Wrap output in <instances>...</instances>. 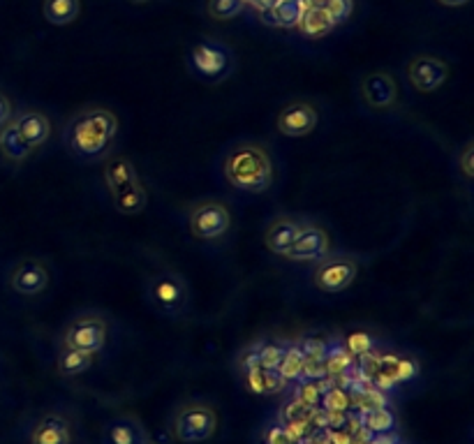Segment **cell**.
<instances>
[{"instance_id": "cell-1", "label": "cell", "mask_w": 474, "mask_h": 444, "mask_svg": "<svg viewBox=\"0 0 474 444\" xmlns=\"http://www.w3.org/2000/svg\"><path fill=\"white\" fill-rule=\"evenodd\" d=\"M118 116L107 107H86L67 121L63 142L70 155L82 163H100L109 158L118 139Z\"/></svg>"}, {"instance_id": "cell-2", "label": "cell", "mask_w": 474, "mask_h": 444, "mask_svg": "<svg viewBox=\"0 0 474 444\" xmlns=\"http://www.w3.org/2000/svg\"><path fill=\"white\" fill-rule=\"evenodd\" d=\"M222 176L234 190L262 194L271 190L276 181V169L264 146L255 142H241L234 143L224 155Z\"/></svg>"}, {"instance_id": "cell-3", "label": "cell", "mask_w": 474, "mask_h": 444, "mask_svg": "<svg viewBox=\"0 0 474 444\" xmlns=\"http://www.w3.org/2000/svg\"><path fill=\"white\" fill-rule=\"evenodd\" d=\"M188 70L194 79L204 84H222L234 74L236 56L230 44L206 37L193 44L188 52Z\"/></svg>"}, {"instance_id": "cell-4", "label": "cell", "mask_w": 474, "mask_h": 444, "mask_svg": "<svg viewBox=\"0 0 474 444\" xmlns=\"http://www.w3.org/2000/svg\"><path fill=\"white\" fill-rule=\"evenodd\" d=\"M146 299L158 315L169 320H183L190 308L188 281L179 271H158L148 278Z\"/></svg>"}, {"instance_id": "cell-5", "label": "cell", "mask_w": 474, "mask_h": 444, "mask_svg": "<svg viewBox=\"0 0 474 444\" xmlns=\"http://www.w3.org/2000/svg\"><path fill=\"white\" fill-rule=\"evenodd\" d=\"M218 430V412L202 399L185 400L172 417V435L183 444H199L211 439Z\"/></svg>"}, {"instance_id": "cell-6", "label": "cell", "mask_w": 474, "mask_h": 444, "mask_svg": "<svg viewBox=\"0 0 474 444\" xmlns=\"http://www.w3.org/2000/svg\"><path fill=\"white\" fill-rule=\"evenodd\" d=\"M109 338V324L100 312L86 311L79 312L77 317H72L67 322L65 331H63V345L65 348L82 350L95 357L97 352H103Z\"/></svg>"}, {"instance_id": "cell-7", "label": "cell", "mask_w": 474, "mask_h": 444, "mask_svg": "<svg viewBox=\"0 0 474 444\" xmlns=\"http://www.w3.org/2000/svg\"><path fill=\"white\" fill-rule=\"evenodd\" d=\"M190 234L204 243H215L224 239L232 230L230 209L218 200H202L188 213Z\"/></svg>"}, {"instance_id": "cell-8", "label": "cell", "mask_w": 474, "mask_h": 444, "mask_svg": "<svg viewBox=\"0 0 474 444\" xmlns=\"http://www.w3.org/2000/svg\"><path fill=\"white\" fill-rule=\"evenodd\" d=\"M359 276V261L354 255H327L312 271V285L324 294H341L350 290Z\"/></svg>"}, {"instance_id": "cell-9", "label": "cell", "mask_w": 474, "mask_h": 444, "mask_svg": "<svg viewBox=\"0 0 474 444\" xmlns=\"http://www.w3.org/2000/svg\"><path fill=\"white\" fill-rule=\"evenodd\" d=\"M408 82L417 93H435L449 79V65L438 56L419 54L408 63Z\"/></svg>"}, {"instance_id": "cell-10", "label": "cell", "mask_w": 474, "mask_h": 444, "mask_svg": "<svg viewBox=\"0 0 474 444\" xmlns=\"http://www.w3.org/2000/svg\"><path fill=\"white\" fill-rule=\"evenodd\" d=\"M317 123H320V113H317L315 104L296 100V103L285 104V107L278 112L276 128L278 133L285 134V137L299 139L315 133Z\"/></svg>"}, {"instance_id": "cell-11", "label": "cell", "mask_w": 474, "mask_h": 444, "mask_svg": "<svg viewBox=\"0 0 474 444\" xmlns=\"http://www.w3.org/2000/svg\"><path fill=\"white\" fill-rule=\"evenodd\" d=\"M49 269L42 260L35 257H26V260H19L15 264V269L10 271V287L12 291L21 296H37L49 287Z\"/></svg>"}, {"instance_id": "cell-12", "label": "cell", "mask_w": 474, "mask_h": 444, "mask_svg": "<svg viewBox=\"0 0 474 444\" xmlns=\"http://www.w3.org/2000/svg\"><path fill=\"white\" fill-rule=\"evenodd\" d=\"M361 97L366 107H370L372 112H387V109L396 107L398 103V86L396 79L384 70L368 72L366 77L361 79Z\"/></svg>"}, {"instance_id": "cell-13", "label": "cell", "mask_w": 474, "mask_h": 444, "mask_svg": "<svg viewBox=\"0 0 474 444\" xmlns=\"http://www.w3.org/2000/svg\"><path fill=\"white\" fill-rule=\"evenodd\" d=\"M329 255V234L317 222H303L294 243L282 257L291 261H320Z\"/></svg>"}, {"instance_id": "cell-14", "label": "cell", "mask_w": 474, "mask_h": 444, "mask_svg": "<svg viewBox=\"0 0 474 444\" xmlns=\"http://www.w3.org/2000/svg\"><path fill=\"white\" fill-rule=\"evenodd\" d=\"M103 444H153L134 414H116L103 426Z\"/></svg>"}, {"instance_id": "cell-15", "label": "cell", "mask_w": 474, "mask_h": 444, "mask_svg": "<svg viewBox=\"0 0 474 444\" xmlns=\"http://www.w3.org/2000/svg\"><path fill=\"white\" fill-rule=\"evenodd\" d=\"M28 444H72L70 419L61 412H46L33 424Z\"/></svg>"}, {"instance_id": "cell-16", "label": "cell", "mask_w": 474, "mask_h": 444, "mask_svg": "<svg viewBox=\"0 0 474 444\" xmlns=\"http://www.w3.org/2000/svg\"><path fill=\"white\" fill-rule=\"evenodd\" d=\"M12 123H15V128L19 130L24 142H26L33 151L40 148L42 143L49 139V134H52V121H49V116H46L44 112H40V109H21L19 113L12 116Z\"/></svg>"}, {"instance_id": "cell-17", "label": "cell", "mask_w": 474, "mask_h": 444, "mask_svg": "<svg viewBox=\"0 0 474 444\" xmlns=\"http://www.w3.org/2000/svg\"><path fill=\"white\" fill-rule=\"evenodd\" d=\"M303 222L299 218H291V215H278V218L271 220V225L266 227L264 243L271 252L276 255H285L287 248L294 243V239L301 232Z\"/></svg>"}, {"instance_id": "cell-18", "label": "cell", "mask_w": 474, "mask_h": 444, "mask_svg": "<svg viewBox=\"0 0 474 444\" xmlns=\"http://www.w3.org/2000/svg\"><path fill=\"white\" fill-rule=\"evenodd\" d=\"M103 179H104V185H107L109 194H112L116 192V190H121L123 185L137 181L139 174L133 160L125 158V155H112V158L104 160Z\"/></svg>"}, {"instance_id": "cell-19", "label": "cell", "mask_w": 474, "mask_h": 444, "mask_svg": "<svg viewBox=\"0 0 474 444\" xmlns=\"http://www.w3.org/2000/svg\"><path fill=\"white\" fill-rule=\"evenodd\" d=\"M112 202H114V209L123 215L142 213L148 204V192L146 188H143L142 179L133 181V183L123 185L121 190L112 192Z\"/></svg>"}, {"instance_id": "cell-20", "label": "cell", "mask_w": 474, "mask_h": 444, "mask_svg": "<svg viewBox=\"0 0 474 444\" xmlns=\"http://www.w3.org/2000/svg\"><path fill=\"white\" fill-rule=\"evenodd\" d=\"M245 375V387L248 391L257 393V396H271V393H278L285 389V380L281 378L278 370H271V368L255 366L251 368Z\"/></svg>"}, {"instance_id": "cell-21", "label": "cell", "mask_w": 474, "mask_h": 444, "mask_svg": "<svg viewBox=\"0 0 474 444\" xmlns=\"http://www.w3.org/2000/svg\"><path fill=\"white\" fill-rule=\"evenodd\" d=\"M33 148L24 142V137L19 134V130L15 128V123H5L0 128V155L7 160V163H24V160L31 155Z\"/></svg>"}, {"instance_id": "cell-22", "label": "cell", "mask_w": 474, "mask_h": 444, "mask_svg": "<svg viewBox=\"0 0 474 444\" xmlns=\"http://www.w3.org/2000/svg\"><path fill=\"white\" fill-rule=\"evenodd\" d=\"M42 15L52 26H70L82 15V0H44Z\"/></svg>"}, {"instance_id": "cell-23", "label": "cell", "mask_w": 474, "mask_h": 444, "mask_svg": "<svg viewBox=\"0 0 474 444\" xmlns=\"http://www.w3.org/2000/svg\"><path fill=\"white\" fill-rule=\"evenodd\" d=\"M296 28L301 31L303 37H311V40H317V37H324L336 28V24L331 21V16L321 7H303V15L296 24Z\"/></svg>"}, {"instance_id": "cell-24", "label": "cell", "mask_w": 474, "mask_h": 444, "mask_svg": "<svg viewBox=\"0 0 474 444\" xmlns=\"http://www.w3.org/2000/svg\"><path fill=\"white\" fill-rule=\"evenodd\" d=\"M58 373L63 378H77V375L86 373L88 368L93 366V354L82 352V350L65 348L63 345L61 352H58Z\"/></svg>"}, {"instance_id": "cell-25", "label": "cell", "mask_w": 474, "mask_h": 444, "mask_svg": "<svg viewBox=\"0 0 474 444\" xmlns=\"http://www.w3.org/2000/svg\"><path fill=\"white\" fill-rule=\"evenodd\" d=\"M303 366H306V354L301 352L299 345H290V348H285V352H282L281 363H278L276 370L281 373V378L285 380V382H296V380H301Z\"/></svg>"}, {"instance_id": "cell-26", "label": "cell", "mask_w": 474, "mask_h": 444, "mask_svg": "<svg viewBox=\"0 0 474 444\" xmlns=\"http://www.w3.org/2000/svg\"><path fill=\"white\" fill-rule=\"evenodd\" d=\"M361 426L372 435H387L396 429V414L384 405V408L368 409L361 414Z\"/></svg>"}, {"instance_id": "cell-27", "label": "cell", "mask_w": 474, "mask_h": 444, "mask_svg": "<svg viewBox=\"0 0 474 444\" xmlns=\"http://www.w3.org/2000/svg\"><path fill=\"white\" fill-rule=\"evenodd\" d=\"M354 357L347 352V348L342 342H333L329 345L327 357H324V368H327L329 378H338V375H347L350 368H352Z\"/></svg>"}, {"instance_id": "cell-28", "label": "cell", "mask_w": 474, "mask_h": 444, "mask_svg": "<svg viewBox=\"0 0 474 444\" xmlns=\"http://www.w3.org/2000/svg\"><path fill=\"white\" fill-rule=\"evenodd\" d=\"M243 10V0H206V15L215 21H232Z\"/></svg>"}, {"instance_id": "cell-29", "label": "cell", "mask_w": 474, "mask_h": 444, "mask_svg": "<svg viewBox=\"0 0 474 444\" xmlns=\"http://www.w3.org/2000/svg\"><path fill=\"white\" fill-rule=\"evenodd\" d=\"M321 409L324 412H347L350 405H352V399H350V393L341 387H329L327 391L321 393Z\"/></svg>"}, {"instance_id": "cell-30", "label": "cell", "mask_w": 474, "mask_h": 444, "mask_svg": "<svg viewBox=\"0 0 474 444\" xmlns=\"http://www.w3.org/2000/svg\"><path fill=\"white\" fill-rule=\"evenodd\" d=\"M352 403L357 405L359 412L363 414L368 412V409L384 408V405H387V399L382 396V389H357Z\"/></svg>"}, {"instance_id": "cell-31", "label": "cell", "mask_w": 474, "mask_h": 444, "mask_svg": "<svg viewBox=\"0 0 474 444\" xmlns=\"http://www.w3.org/2000/svg\"><path fill=\"white\" fill-rule=\"evenodd\" d=\"M321 10L327 12L333 24L338 26V24H345V21L352 16L354 0H327V3L321 5Z\"/></svg>"}, {"instance_id": "cell-32", "label": "cell", "mask_w": 474, "mask_h": 444, "mask_svg": "<svg viewBox=\"0 0 474 444\" xmlns=\"http://www.w3.org/2000/svg\"><path fill=\"white\" fill-rule=\"evenodd\" d=\"M342 345H345L347 352L352 354V357H363V354L372 352V348H375V340H372L368 333L357 331V333H350Z\"/></svg>"}, {"instance_id": "cell-33", "label": "cell", "mask_w": 474, "mask_h": 444, "mask_svg": "<svg viewBox=\"0 0 474 444\" xmlns=\"http://www.w3.org/2000/svg\"><path fill=\"white\" fill-rule=\"evenodd\" d=\"M282 352H285V348H282V345H278V342H264V345H260V352H257L260 366L276 370L278 363H281Z\"/></svg>"}, {"instance_id": "cell-34", "label": "cell", "mask_w": 474, "mask_h": 444, "mask_svg": "<svg viewBox=\"0 0 474 444\" xmlns=\"http://www.w3.org/2000/svg\"><path fill=\"white\" fill-rule=\"evenodd\" d=\"M299 348H301V352L306 354V359H324L327 357L329 342L320 336H308L299 342Z\"/></svg>"}, {"instance_id": "cell-35", "label": "cell", "mask_w": 474, "mask_h": 444, "mask_svg": "<svg viewBox=\"0 0 474 444\" xmlns=\"http://www.w3.org/2000/svg\"><path fill=\"white\" fill-rule=\"evenodd\" d=\"M296 400H301L303 405L315 409L321 400V391L317 387V382H308V380H301L299 389H296Z\"/></svg>"}, {"instance_id": "cell-36", "label": "cell", "mask_w": 474, "mask_h": 444, "mask_svg": "<svg viewBox=\"0 0 474 444\" xmlns=\"http://www.w3.org/2000/svg\"><path fill=\"white\" fill-rule=\"evenodd\" d=\"M417 375H419V366H417V361H414V359L398 357L396 368H393V380H396V384L398 382H408V380L417 378Z\"/></svg>"}, {"instance_id": "cell-37", "label": "cell", "mask_w": 474, "mask_h": 444, "mask_svg": "<svg viewBox=\"0 0 474 444\" xmlns=\"http://www.w3.org/2000/svg\"><path fill=\"white\" fill-rule=\"evenodd\" d=\"M327 378V368H324V359H306V366H303L301 380L308 382H317V380Z\"/></svg>"}, {"instance_id": "cell-38", "label": "cell", "mask_w": 474, "mask_h": 444, "mask_svg": "<svg viewBox=\"0 0 474 444\" xmlns=\"http://www.w3.org/2000/svg\"><path fill=\"white\" fill-rule=\"evenodd\" d=\"M459 164H460V172H463L465 179H472L474 176V163H472V142L465 143L463 148H460V155H459Z\"/></svg>"}, {"instance_id": "cell-39", "label": "cell", "mask_w": 474, "mask_h": 444, "mask_svg": "<svg viewBox=\"0 0 474 444\" xmlns=\"http://www.w3.org/2000/svg\"><path fill=\"white\" fill-rule=\"evenodd\" d=\"M257 352H260V345H257L255 350H248V352L245 354H241V359H239V366H241V373H248V370H251V368H255V366H260V359H257Z\"/></svg>"}, {"instance_id": "cell-40", "label": "cell", "mask_w": 474, "mask_h": 444, "mask_svg": "<svg viewBox=\"0 0 474 444\" xmlns=\"http://www.w3.org/2000/svg\"><path fill=\"white\" fill-rule=\"evenodd\" d=\"M12 116H15V109H12L10 97H7L5 93H0V128H3L5 123H10Z\"/></svg>"}, {"instance_id": "cell-41", "label": "cell", "mask_w": 474, "mask_h": 444, "mask_svg": "<svg viewBox=\"0 0 474 444\" xmlns=\"http://www.w3.org/2000/svg\"><path fill=\"white\" fill-rule=\"evenodd\" d=\"M329 444H352V435L347 433L345 429H336L329 435Z\"/></svg>"}, {"instance_id": "cell-42", "label": "cell", "mask_w": 474, "mask_h": 444, "mask_svg": "<svg viewBox=\"0 0 474 444\" xmlns=\"http://www.w3.org/2000/svg\"><path fill=\"white\" fill-rule=\"evenodd\" d=\"M245 5H251V7H255L257 12H264V10H269L271 5H273V0H243Z\"/></svg>"}, {"instance_id": "cell-43", "label": "cell", "mask_w": 474, "mask_h": 444, "mask_svg": "<svg viewBox=\"0 0 474 444\" xmlns=\"http://www.w3.org/2000/svg\"><path fill=\"white\" fill-rule=\"evenodd\" d=\"M438 3L444 7H463V5H468L469 0H438Z\"/></svg>"}, {"instance_id": "cell-44", "label": "cell", "mask_w": 474, "mask_h": 444, "mask_svg": "<svg viewBox=\"0 0 474 444\" xmlns=\"http://www.w3.org/2000/svg\"><path fill=\"white\" fill-rule=\"evenodd\" d=\"M327 0H301L303 7H321Z\"/></svg>"}, {"instance_id": "cell-45", "label": "cell", "mask_w": 474, "mask_h": 444, "mask_svg": "<svg viewBox=\"0 0 474 444\" xmlns=\"http://www.w3.org/2000/svg\"><path fill=\"white\" fill-rule=\"evenodd\" d=\"M128 3H133V5H143V3H148V0H128Z\"/></svg>"}]
</instances>
